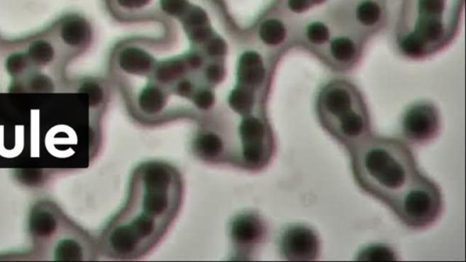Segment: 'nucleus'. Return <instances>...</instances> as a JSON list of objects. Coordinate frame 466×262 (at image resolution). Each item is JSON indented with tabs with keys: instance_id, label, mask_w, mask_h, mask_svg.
<instances>
[{
	"instance_id": "f257e3e1",
	"label": "nucleus",
	"mask_w": 466,
	"mask_h": 262,
	"mask_svg": "<svg viewBox=\"0 0 466 262\" xmlns=\"http://www.w3.org/2000/svg\"><path fill=\"white\" fill-rule=\"evenodd\" d=\"M183 182L176 168L147 161L134 170L126 202L98 241L99 251L115 260H136L162 241L181 209Z\"/></svg>"
},
{
	"instance_id": "f03ea898",
	"label": "nucleus",
	"mask_w": 466,
	"mask_h": 262,
	"mask_svg": "<svg viewBox=\"0 0 466 262\" xmlns=\"http://www.w3.org/2000/svg\"><path fill=\"white\" fill-rule=\"evenodd\" d=\"M70 62L48 28L17 40H2L0 72L11 92H54L70 87Z\"/></svg>"
},
{
	"instance_id": "7ed1b4c3",
	"label": "nucleus",
	"mask_w": 466,
	"mask_h": 262,
	"mask_svg": "<svg viewBox=\"0 0 466 262\" xmlns=\"http://www.w3.org/2000/svg\"><path fill=\"white\" fill-rule=\"evenodd\" d=\"M349 151L356 182L387 205L420 173L413 152L396 138L370 135Z\"/></svg>"
},
{
	"instance_id": "20e7f679",
	"label": "nucleus",
	"mask_w": 466,
	"mask_h": 262,
	"mask_svg": "<svg viewBox=\"0 0 466 262\" xmlns=\"http://www.w3.org/2000/svg\"><path fill=\"white\" fill-rule=\"evenodd\" d=\"M30 231L37 255L55 261H94L98 242L54 203H38L31 209Z\"/></svg>"
},
{
	"instance_id": "39448f33",
	"label": "nucleus",
	"mask_w": 466,
	"mask_h": 262,
	"mask_svg": "<svg viewBox=\"0 0 466 262\" xmlns=\"http://www.w3.org/2000/svg\"><path fill=\"white\" fill-rule=\"evenodd\" d=\"M316 111L323 129L349 151L371 135V118L365 100L345 80H334L323 87Z\"/></svg>"
},
{
	"instance_id": "423d86ee",
	"label": "nucleus",
	"mask_w": 466,
	"mask_h": 262,
	"mask_svg": "<svg viewBox=\"0 0 466 262\" xmlns=\"http://www.w3.org/2000/svg\"><path fill=\"white\" fill-rule=\"evenodd\" d=\"M388 206L408 227L427 228L441 215V190L432 180L419 173Z\"/></svg>"
},
{
	"instance_id": "0eeeda50",
	"label": "nucleus",
	"mask_w": 466,
	"mask_h": 262,
	"mask_svg": "<svg viewBox=\"0 0 466 262\" xmlns=\"http://www.w3.org/2000/svg\"><path fill=\"white\" fill-rule=\"evenodd\" d=\"M47 28L70 62L91 46L93 37L91 22L78 13L61 15Z\"/></svg>"
},
{
	"instance_id": "6e6552de",
	"label": "nucleus",
	"mask_w": 466,
	"mask_h": 262,
	"mask_svg": "<svg viewBox=\"0 0 466 262\" xmlns=\"http://www.w3.org/2000/svg\"><path fill=\"white\" fill-rule=\"evenodd\" d=\"M440 123L439 113L435 105L429 102L414 103L401 116V134L410 143H428L438 134Z\"/></svg>"
},
{
	"instance_id": "1a4fd4ad",
	"label": "nucleus",
	"mask_w": 466,
	"mask_h": 262,
	"mask_svg": "<svg viewBox=\"0 0 466 262\" xmlns=\"http://www.w3.org/2000/svg\"><path fill=\"white\" fill-rule=\"evenodd\" d=\"M279 250L282 256L287 261H315L320 255V238L309 226L290 225L279 236Z\"/></svg>"
},
{
	"instance_id": "9d476101",
	"label": "nucleus",
	"mask_w": 466,
	"mask_h": 262,
	"mask_svg": "<svg viewBox=\"0 0 466 262\" xmlns=\"http://www.w3.org/2000/svg\"><path fill=\"white\" fill-rule=\"evenodd\" d=\"M267 227L262 217L255 212H247L238 216L231 222L230 236L235 255H253L265 241Z\"/></svg>"
},
{
	"instance_id": "9b49d317",
	"label": "nucleus",
	"mask_w": 466,
	"mask_h": 262,
	"mask_svg": "<svg viewBox=\"0 0 466 262\" xmlns=\"http://www.w3.org/2000/svg\"><path fill=\"white\" fill-rule=\"evenodd\" d=\"M237 82L260 92H265L270 80V66L256 50L244 51L238 58Z\"/></svg>"
},
{
	"instance_id": "f8f14e48",
	"label": "nucleus",
	"mask_w": 466,
	"mask_h": 262,
	"mask_svg": "<svg viewBox=\"0 0 466 262\" xmlns=\"http://www.w3.org/2000/svg\"><path fill=\"white\" fill-rule=\"evenodd\" d=\"M326 58L336 69H349L357 62L361 48L357 42L350 37H336L329 41Z\"/></svg>"
},
{
	"instance_id": "ddd939ff",
	"label": "nucleus",
	"mask_w": 466,
	"mask_h": 262,
	"mask_svg": "<svg viewBox=\"0 0 466 262\" xmlns=\"http://www.w3.org/2000/svg\"><path fill=\"white\" fill-rule=\"evenodd\" d=\"M258 35L260 42L268 48H277L287 38V28L279 18H270L260 25Z\"/></svg>"
},
{
	"instance_id": "4468645a",
	"label": "nucleus",
	"mask_w": 466,
	"mask_h": 262,
	"mask_svg": "<svg viewBox=\"0 0 466 262\" xmlns=\"http://www.w3.org/2000/svg\"><path fill=\"white\" fill-rule=\"evenodd\" d=\"M448 0H417L416 11L419 15L416 26L426 22H445Z\"/></svg>"
},
{
	"instance_id": "2eb2a0df",
	"label": "nucleus",
	"mask_w": 466,
	"mask_h": 262,
	"mask_svg": "<svg viewBox=\"0 0 466 262\" xmlns=\"http://www.w3.org/2000/svg\"><path fill=\"white\" fill-rule=\"evenodd\" d=\"M382 16L381 6L375 0H362L356 6L355 18L362 27H375L381 21Z\"/></svg>"
},
{
	"instance_id": "dca6fc26",
	"label": "nucleus",
	"mask_w": 466,
	"mask_h": 262,
	"mask_svg": "<svg viewBox=\"0 0 466 262\" xmlns=\"http://www.w3.org/2000/svg\"><path fill=\"white\" fill-rule=\"evenodd\" d=\"M305 36L310 44L316 47H323L330 41L329 27L321 21L311 22L307 26Z\"/></svg>"
},
{
	"instance_id": "f3484780",
	"label": "nucleus",
	"mask_w": 466,
	"mask_h": 262,
	"mask_svg": "<svg viewBox=\"0 0 466 262\" xmlns=\"http://www.w3.org/2000/svg\"><path fill=\"white\" fill-rule=\"evenodd\" d=\"M183 23L189 31L192 29L206 26L208 23V16L206 12L200 8L189 9L187 12L182 16Z\"/></svg>"
},
{
	"instance_id": "a211bd4d",
	"label": "nucleus",
	"mask_w": 466,
	"mask_h": 262,
	"mask_svg": "<svg viewBox=\"0 0 466 262\" xmlns=\"http://www.w3.org/2000/svg\"><path fill=\"white\" fill-rule=\"evenodd\" d=\"M202 46H204L202 51L209 58H214V60L224 58L228 53L226 42L221 38L212 37Z\"/></svg>"
},
{
	"instance_id": "6ab92c4d",
	"label": "nucleus",
	"mask_w": 466,
	"mask_h": 262,
	"mask_svg": "<svg viewBox=\"0 0 466 262\" xmlns=\"http://www.w3.org/2000/svg\"><path fill=\"white\" fill-rule=\"evenodd\" d=\"M188 0H160V8L165 14L173 17H182L189 8Z\"/></svg>"
},
{
	"instance_id": "aec40b11",
	"label": "nucleus",
	"mask_w": 466,
	"mask_h": 262,
	"mask_svg": "<svg viewBox=\"0 0 466 262\" xmlns=\"http://www.w3.org/2000/svg\"><path fill=\"white\" fill-rule=\"evenodd\" d=\"M392 255H393V251L389 250L388 248H382L381 246H377V247L366 249L362 251L361 256L370 257L367 260H382L381 257H382V260H388L387 256H392Z\"/></svg>"
},
{
	"instance_id": "412c9836",
	"label": "nucleus",
	"mask_w": 466,
	"mask_h": 262,
	"mask_svg": "<svg viewBox=\"0 0 466 262\" xmlns=\"http://www.w3.org/2000/svg\"><path fill=\"white\" fill-rule=\"evenodd\" d=\"M287 6L294 14H304L313 6L310 0H287Z\"/></svg>"
},
{
	"instance_id": "4be33fe9",
	"label": "nucleus",
	"mask_w": 466,
	"mask_h": 262,
	"mask_svg": "<svg viewBox=\"0 0 466 262\" xmlns=\"http://www.w3.org/2000/svg\"><path fill=\"white\" fill-rule=\"evenodd\" d=\"M150 0H115L118 5L126 9H140L149 4Z\"/></svg>"
},
{
	"instance_id": "5701e85b",
	"label": "nucleus",
	"mask_w": 466,
	"mask_h": 262,
	"mask_svg": "<svg viewBox=\"0 0 466 262\" xmlns=\"http://www.w3.org/2000/svg\"><path fill=\"white\" fill-rule=\"evenodd\" d=\"M326 1H327V0H310V2L311 4H313V6L323 4V3Z\"/></svg>"
},
{
	"instance_id": "b1692460",
	"label": "nucleus",
	"mask_w": 466,
	"mask_h": 262,
	"mask_svg": "<svg viewBox=\"0 0 466 262\" xmlns=\"http://www.w3.org/2000/svg\"><path fill=\"white\" fill-rule=\"evenodd\" d=\"M2 38H0V50H1V43H2ZM1 73H0V82H1ZM0 85H1V82H0Z\"/></svg>"
}]
</instances>
